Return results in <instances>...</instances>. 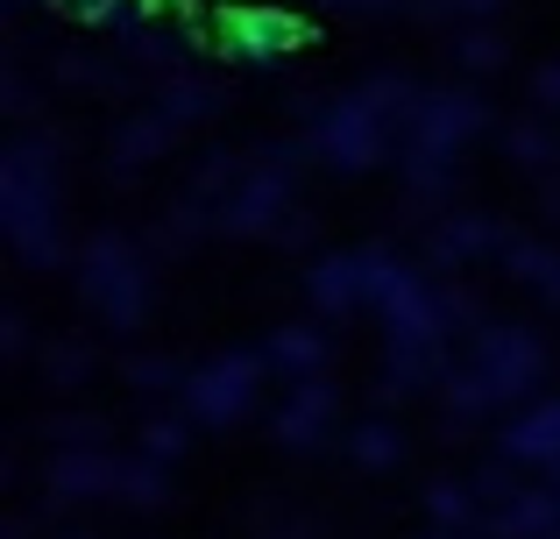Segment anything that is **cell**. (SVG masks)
<instances>
[{
    "mask_svg": "<svg viewBox=\"0 0 560 539\" xmlns=\"http://www.w3.org/2000/svg\"><path fill=\"white\" fill-rule=\"evenodd\" d=\"M305 142H313L327 164H341V171H370L383 156V142H390V121H383L362 93H327L313 107V136Z\"/></svg>",
    "mask_w": 560,
    "mask_h": 539,
    "instance_id": "1",
    "label": "cell"
},
{
    "mask_svg": "<svg viewBox=\"0 0 560 539\" xmlns=\"http://www.w3.org/2000/svg\"><path fill=\"white\" fill-rule=\"evenodd\" d=\"M305 43V22L291 8H228L213 22V50H228V57H248V65H270V57H291Z\"/></svg>",
    "mask_w": 560,
    "mask_h": 539,
    "instance_id": "2",
    "label": "cell"
},
{
    "mask_svg": "<svg viewBox=\"0 0 560 539\" xmlns=\"http://www.w3.org/2000/svg\"><path fill=\"white\" fill-rule=\"evenodd\" d=\"M482 121H490V114H482L476 85H425V99H419L405 136H411V150H425V156H454Z\"/></svg>",
    "mask_w": 560,
    "mask_h": 539,
    "instance_id": "3",
    "label": "cell"
},
{
    "mask_svg": "<svg viewBox=\"0 0 560 539\" xmlns=\"http://www.w3.org/2000/svg\"><path fill=\"white\" fill-rule=\"evenodd\" d=\"M220 85L206 79V71H171V79H156L150 85V114H164L171 128H191V121H213L220 114Z\"/></svg>",
    "mask_w": 560,
    "mask_h": 539,
    "instance_id": "4",
    "label": "cell"
},
{
    "mask_svg": "<svg viewBox=\"0 0 560 539\" xmlns=\"http://www.w3.org/2000/svg\"><path fill=\"white\" fill-rule=\"evenodd\" d=\"M171 142H178V128H171L164 114H136V121L114 128L107 150L121 156V164H150V156H164V150H171Z\"/></svg>",
    "mask_w": 560,
    "mask_h": 539,
    "instance_id": "5",
    "label": "cell"
},
{
    "mask_svg": "<svg viewBox=\"0 0 560 539\" xmlns=\"http://www.w3.org/2000/svg\"><path fill=\"white\" fill-rule=\"evenodd\" d=\"M447 50H454V65H462L468 79H490V71H504V65H511L504 36H497L490 22H482V28H454V43H447Z\"/></svg>",
    "mask_w": 560,
    "mask_h": 539,
    "instance_id": "6",
    "label": "cell"
},
{
    "mask_svg": "<svg viewBox=\"0 0 560 539\" xmlns=\"http://www.w3.org/2000/svg\"><path fill=\"white\" fill-rule=\"evenodd\" d=\"M497 8H504V0H411V14H440V22H454V28H482Z\"/></svg>",
    "mask_w": 560,
    "mask_h": 539,
    "instance_id": "7",
    "label": "cell"
},
{
    "mask_svg": "<svg viewBox=\"0 0 560 539\" xmlns=\"http://www.w3.org/2000/svg\"><path fill=\"white\" fill-rule=\"evenodd\" d=\"M504 150L518 156V164H547V156H553L547 121H511V128H504Z\"/></svg>",
    "mask_w": 560,
    "mask_h": 539,
    "instance_id": "8",
    "label": "cell"
},
{
    "mask_svg": "<svg viewBox=\"0 0 560 539\" xmlns=\"http://www.w3.org/2000/svg\"><path fill=\"white\" fill-rule=\"evenodd\" d=\"M0 99H8V114H14V121H28V114H36V85H28L22 79V71H8V79H0Z\"/></svg>",
    "mask_w": 560,
    "mask_h": 539,
    "instance_id": "9",
    "label": "cell"
},
{
    "mask_svg": "<svg viewBox=\"0 0 560 539\" xmlns=\"http://www.w3.org/2000/svg\"><path fill=\"white\" fill-rule=\"evenodd\" d=\"M533 99H539V114H560V57L533 65Z\"/></svg>",
    "mask_w": 560,
    "mask_h": 539,
    "instance_id": "10",
    "label": "cell"
},
{
    "mask_svg": "<svg viewBox=\"0 0 560 539\" xmlns=\"http://www.w3.org/2000/svg\"><path fill=\"white\" fill-rule=\"evenodd\" d=\"M341 14H390V8H411V0H334Z\"/></svg>",
    "mask_w": 560,
    "mask_h": 539,
    "instance_id": "11",
    "label": "cell"
},
{
    "mask_svg": "<svg viewBox=\"0 0 560 539\" xmlns=\"http://www.w3.org/2000/svg\"><path fill=\"white\" fill-rule=\"evenodd\" d=\"M22 8H28V0H8V14H22Z\"/></svg>",
    "mask_w": 560,
    "mask_h": 539,
    "instance_id": "12",
    "label": "cell"
}]
</instances>
